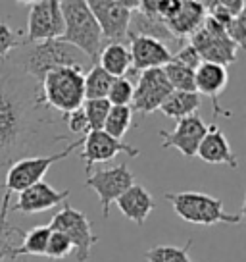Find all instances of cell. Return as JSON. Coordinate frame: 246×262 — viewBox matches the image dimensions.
<instances>
[{
    "label": "cell",
    "mask_w": 246,
    "mask_h": 262,
    "mask_svg": "<svg viewBox=\"0 0 246 262\" xmlns=\"http://www.w3.org/2000/svg\"><path fill=\"white\" fill-rule=\"evenodd\" d=\"M60 10L64 16V35L60 41L75 47L81 54L92 60V64H96L104 39L89 4L85 0H64L60 2Z\"/></svg>",
    "instance_id": "obj_3"
},
{
    "label": "cell",
    "mask_w": 246,
    "mask_h": 262,
    "mask_svg": "<svg viewBox=\"0 0 246 262\" xmlns=\"http://www.w3.org/2000/svg\"><path fill=\"white\" fill-rule=\"evenodd\" d=\"M240 222H246V193H244V201H242V210H240Z\"/></svg>",
    "instance_id": "obj_37"
},
{
    "label": "cell",
    "mask_w": 246,
    "mask_h": 262,
    "mask_svg": "<svg viewBox=\"0 0 246 262\" xmlns=\"http://www.w3.org/2000/svg\"><path fill=\"white\" fill-rule=\"evenodd\" d=\"M42 100L62 116L75 112L85 102V74L81 68H60L44 75L41 83Z\"/></svg>",
    "instance_id": "obj_5"
},
{
    "label": "cell",
    "mask_w": 246,
    "mask_h": 262,
    "mask_svg": "<svg viewBox=\"0 0 246 262\" xmlns=\"http://www.w3.org/2000/svg\"><path fill=\"white\" fill-rule=\"evenodd\" d=\"M62 118H64V122H66L67 129L71 131V133H77L79 137H85L90 131L89 122H87V116L83 112V108L75 110V112H69V114L62 116Z\"/></svg>",
    "instance_id": "obj_35"
},
{
    "label": "cell",
    "mask_w": 246,
    "mask_h": 262,
    "mask_svg": "<svg viewBox=\"0 0 246 262\" xmlns=\"http://www.w3.org/2000/svg\"><path fill=\"white\" fill-rule=\"evenodd\" d=\"M29 6L27 17V37L23 45L54 41L64 35V16L58 0H39V2H25Z\"/></svg>",
    "instance_id": "obj_9"
},
{
    "label": "cell",
    "mask_w": 246,
    "mask_h": 262,
    "mask_svg": "<svg viewBox=\"0 0 246 262\" xmlns=\"http://www.w3.org/2000/svg\"><path fill=\"white\" fill-rule=\"evenodd\" d=\"M114 77L106 74L99 64H92L89 74L85 75V100H96V98H106L108 91L112 87Z\"/></svg>",
    "instance_id": "obj_25"
},
{
    "label": "cell",
    "mask_w": 246,
    "mask_h": 262,
    "mask_svg": "<svg viewBox=\"0 0 246 262\" xmlns=\"http://www.w3.org/2000/svg\"><path fill=\"white\" fill-rule=\"evenodd\" d=\"M50 233H52V231H50L48 226H37V228L25 231L23 239H21V243H19V251H21V254L44 256Z\"/></svg>",
    "instance_id": "obj_28"
},
{
    "label": "cell",
    "mask_w": 246,
    "mask_h": 262,
    "mask_svg": "<svg viewBox=\"0 0 246 262\" xmlns=\"http://www.w3.org/2000/svg\"><path fill=\"white\" fill-rule=\"evenodd\" d=\"M81 108H83V112H85V116H87V122H89L90 131H102L104 129L108 112H110V108H112V104L108 102L106 98L85 100Z\"/></svg>",
    "instance_id": "obj_30"
},
{
    "label": "cell",
    "mask_w": 246,
    "mask_h": 262,
    "mask_svg": "<svg viewBox=\"0 0 246 262\" xmlns=\"http://www.w3.org/2000/svg\"><path fill=\"white\" fill-rule=\"evenodd\" d=\"M135 85L129 77H117L112 81V87L108 91L106 100L112 106H131Z\"/></svg>",
    "instance_id": "obj_31"
},
{
    "label": "cell",
    "mask_w": 246,
    "mask_h": 262,
    "mask_svg": "<svg viewBox=\"0 0 246 262\" xmlns=\"http://www.w3.org/2000/svg\"><path fill=\"white\" fill-rule=\"evenodd\" d=\"M225 31H227V37L235 42V47L238 50H246V2L244 8L240 10V14L235 16L229 24L225 25Z\"/></svg>",
    "instance_id": "obj_32"
},
{
    "label": "cell",
    "mask_w": 246,
    "mask_h": 262,
    "mask_svg": "<svg viewBox=\"0 0 246 262\" xmlns=\"http://www.w3.org/2000/svg\"><path fill=\"white\" fill-rule=\"evenodd\" d=\"M196 156L206 164H213V166H229L233 170L238 168V158L235 155V150L231 148L229 141L215 123L208 125L204 139L200 141V147H198Z\"/></svg>",
    "instance_id": "obj_18"
},
{
    "label": "cell",
    "mask_w": 246,
    "mask_h": 262,
    "mask_svg": "<svg viewBox=\"0 0 246 262\" xmlns=\"http://www.w3.org/2000/svg\"><path fill=\"white\" fill-rule=\"evenodd\" d=\"M164 74L173 91H187V93H196L194 91V70L187 66H181L177 62H169L164 68Z\"/></svg>",
    "instance_id": "obj_29"
},
{
    "label": "cell",
    "mask_w": 246,
    "mask_h": 262,
    "mask_svg": "<svg viewBox=\"0 0 246 262\" xmlns=\"http://www.w3.org/2000/svg\"><path fill=\"white\" fill-rule=\"evenodd\" d=\"M96 64L114 79L135 74L131 64V52H129V47H125V42H108L106 47H102Z\"/></svg>",
    "instance_id": "obj_23"
},
{
    "label": "cell",
    "mask_w": 246,
    "mask_h": 262,
    "mask_svg": "<svg viewBox=\"0 0 246 262\" xmlns=\"http://www.w3.org/2000/svg\"><path fill=\"white\" fill-rule=\"evenodd\" d=\"M229 83V72L227 68L219 64H210V62H200L196 70H194V91L198 95H204L212 100L213 104V116H225L231 118V112L223 110L219 106V97L225 91Z\"/></svg>",
    "instance_id": "obj_15"
},
{
    "label": "cell",
    "mask_w": 246,
    "mask_h": 262,
    "mask_svg": "<svg viewBox=\"0 0 246 262\" xmlns=\"http://www.w3.org/2000/svg\"><path fill=\"white\" fill-rule=\"evenodd\" d=\"M115 205L127 220L135 222L139 226H144V222L150 216V212L154 210L156 203H154V196L148 193V189L144 185L135 183L115 201Z\"/></svg>",
    "instance_id": "obj_20"
},
{
    "label": "cell",
    "mask_w": 246,
    "mask_h": 262,
    "mask_svg": "<svg viewBox=\"0 0 246 262\" xmlns=\"http://www.w3.org/2000/svg\"><path fill=\"white\" fill-rule=\"evenodd\" d=\"M85 185L90 187L100 199V208H102V218H108L110 214V206L127 191V189L135 185V176L129 170L127 162H121L108 168V170H100V172H92L85 180Z\"/></svg>",
    "instance_id": "obj_10"
},
{
    "label": "cell",
    "mask_w": 246,
    "mask_h": 262,
    "mask_svg": "<svg viewBox=\"0 0 246 262\" xmlns=\"http://www.w3.org/2000/svg\"><path fill=\"white\" fill-rule=\"evenodd\" d=\"M200 108V95L198 93H187V91H173L165 102L160 106V112L171 120H183L196 114Z\"/></svg>",
    "instance_id": "obj_24"
},
{
    "label": "cell",
    "mask_w": 246,
    "mask_h": 262,
    "mask_svg": "<svg viewBox=\"0 0 246 262\" xmlns=\"http://www.w3.org/2000/svg\"><path fill=\"white\" fill-rule=\"evenodd\" d=\"M208 125L198 114L183 118L175 123L173 131H160V139L164 148H177L185 158H194L200 147V141L204 139Z\"/></svg>",
    "instance_id": "obj_14"
},
{
    "label": "cell",
    "mask_w": 246,
    "mask_h": 262,
    "mask_svg": "<svg viewBox=\"0 0 246 262\" xmlns=\"http://www.w3.org/2000/svg\"><path fill=\"white\" fill-rule=\"evenodd\" d=\"M19 31H14L6 21H0V58H8L14 49L23 47V39H19Z\"/></svg>",
    "instance_id": "obj_33"
},
{
    "label": "cell",
    "mask_w": 246,
    "mask_h": 262,
    "mask_svg": "<svg viewBox=\"0 0 246 262\" xmlns=\"http://www.w3.org/2000/svg\"><path fill=\"white\" fill-rule=\"evenodd\" d=\"M69 189L58 191L46 181H39L19 193L17 203L10 210L14 212H23V214H35V212H44L48 208H54L58 205H64L66 199L69 196Z\"/></svg>",
    "instance_id": "obj_16"
},
{
    "label": "cell",
    "mask_w": 246,
    "mask_h": 262,
    "mask_svg": "<svg viewBox=\"0 0 246 262\" xmlns=\"http://www.w3.org/2000/svg\"><path fill=\"white\" fill-rule=\"evenodd\" d=\"M133 122V108L131 106H112L108 112L106 123H104V129L110 137L119 139L129 131Z\"/></svg>",
    "instance_id": "obj_26"
},
{
    "label": "cell",
    "mask_w": 246,
    "mask_h": 262,
    "mask_svg": "<svg viewBox=\"0 0 246 262\" xmlns=\"http://www.w3.org/2000/svg\"><path fill=\"white\" fill-rule=\"evenodd\" d=\"M48 228L50 231H58L71 241L77 262L89 260L92 247L99 243V235L92 233V224L89 218L67 203H64L62 210L52 216Z\"/></svg>",
    "instance_id": "obj_6"
},
{
    "label": "cell",
    "mask_w": 246,
    "mask_h": 262,
    "mask_svg": "<svg viewBox=\"0 0 246 262\" xmlns=\"http://www.w3.org/2000/svg\"><path fill=\"white\" fill-rule=\"evenodd\" d=\"M190 245H192V239H189L185 247L156 245L146 251V260L148 262H194L189 256Z\"/></svg>",
    "instance_id": "obj_27"
},
{
    "label": "cell",
    "mask_w": 246,
    "mask_h": 262,
    "mask_svg": "<svg viewBox=\"0 0 246 262\" xmlns=\"http://www.w3.org/2000/svg\"><path fill=\"white\" fill-rule=\"evenodd\" d=\"M69 253H73V245H71V241H69L66 235H62V233H58V231H52V233H50V239H48V245H46V253H44V256L54 258V260H60V258H66Z\"/></svg>",
    "instance_id": "obj_34"
},
{
    "label": "cell",
    "mask_w": 246,
    "mask_h": 262,
    "mask_svg": "<svg viewBox=\"0 0 246 262\" xmlns=\"http://www.w3.org/2000/svg\"><path fill=\"white\" fill-rule=\"evenodd\" d=\"M171 62H177V64H181V66H187V68H190V70H196L202 60H200L196 50L192 49L189 42H185L181 49H177L175 52H173Z\"/></svg>",
    "instance_id": "obj_36"
},
{
    "label": "cell",
    "mask_w": 246,
    "mask_h": 262,
    "mask_svg": "<svg viewBox=\"0 0 246 262\" xmlns=\"http://www.w3.org/2000/svg\"><path fill=\"white\" fill-rule=\"evenodd\" d=\"M171 93L173 89L165 77L164 68L140 72L139 81L135 85V93H133L131 108L140 112L142 116L152 114V112L160 110V106Z\"/></svg>",
    "instance_id": "obj_12"
},
{
    "label": "cell",
    "mask_w": 246,
    "mask_h": 262,
    "mask_svg": "<svg viewBox=\"0 0 246 262\" xmlns=\"http://www.w3.org/2000/svg\"><path fill=\"white\" fill-rule=\"evenodd\" d=\"M117 155H125L127 158H137L140 150L129 143L110 137L106 131H89L83 139L81 158L85 162V172L92 173V166L96 162H108Z\"/></svg>",
    "instance_id": "obj_13"
},
{
    "label": "cell",
    "mask_w": 246,
    "mask_h": 262,
    "mask_svg": "<svg viewBox=\"0 0 246 262\" xmlns=\"http://www.w3.org/2000/svg\"><path fill=\"white\" fill-rule=\"evenodd\" d=\"M129 52H131V64L135 72H146L165 68L171 62L173 52L164 42L146 39V37H127Z\"/></svg>",
    "instance_id": "obj_17"
},
{
    "label": "cell",
    "mask_w": 246,
    "mask_h": 262,
    "mask_svg": "<svg viewBox=\"0 0 246 262\" xmlns=\"http://www.w3.org/2000/svg\"><path fill=\"white\" fill-rule=\"evenodd\" d=\"M189 45L196 50L202 62L219 64L223 68L237 62L238 49L227 37L225 27L208 16H206L204 25L189 39Z\"/></svg>",
    "instance_id": "obj_8"
},
{
    "label": "cell",
    "mask_w": 246,
    "mask_h": 262,
    "mask_svg": "<svg viewBox=\"0 0 246 262\" xmlns=\"http://www.w3.org/2000/svg\"><path fill=\"white\" fill-rule=\"evenodd\" d=\"M87 4L99 24L102 39L110 42L127 41L133 12L125 8L123 0H89Z\"/></svg>",
    "instance_id": "obj_11"
},
{
    "label": "cell",
    "mask_w": 246,
    "mask_h": 262,
    "mask_svg": "<svg viewBox=\"0 0 246 262\" xmlns=\"http://www.w3.org/2000/svg\"><path fill=\"white\" fill-rule=\"evenodd\" d=\"M127 37H146V39H154V41L164 42L165 47L169 45H179V49L185 42L177 41L173 37L167 25L162 17L158 16H146L139 10H135L131 14V21H129V33Z\"/></svg>",
    "instance_id": "obj_21"
},
{
    "label": "cell",
    "mask_w": 246,
    "mask_h": 262,
    "mask_svg": "<svg viewBox=\"0 0 246 262\" xmlns=\"http://www.w3.org/2000/svg\"><path fill=\"white\" fill-rule=\"evenodd\" d=\"M83 139L85 137H79V139L71 141L64 150L60 152H54V155L48 156H31V158H21L10 166L8 173H6V193L14 195V193H21L25 189H29L31 185L42 181L44 173L48 172V168L52 164L64 160L71 155L73 150H77L79 147H83Z\"/></svg>",
    "instance_id": "obj_7"
},
{
    "label": "cell",
    "mask_w": 246,
    "mask_h": 262,
    "mask_svg": "<svg viewBox=\"0 0 246 262\" xmlns=\"http://www.w3.org/2000/svg\"><path fill=\"white\" fill-rule=\"evenodd\" d=\"M56 120L44 104L41 83L25 75L17 66L0 64V166L25 158L50 141Z\"/></svg>",
    "instance_id": "obj_1"
},
{
    "label": "cell",
    "mask_w": 246,
    "mask_h": 262,
    "mask_svg": "<svg viewBox=\"0 0 246 262\" xmlns=\"http://www.w3.org/2000/svg\"><path fill=\"white\" fill-rule=\"evenodd\" d=\"M10 201H12V195L4 193L2 203H0V262L14 260L17 256H21L17 239H23L25 235V231H21L19 228L12 226L8 222Z\"/></svg>",
    "instance_id": "obj_22"
},
{
    "label": "cell",
    "mask_w": 246,
    "mask_h": 262,
    "mask_svg": "<svg viewBox=\"0 0 246 262\" xmlns=\"http://www.w3.org/2000/svg\"><path fill=\"white\" fill-rule=\"evenodd\" d=\"M164 199L173 206V212L189 224H198V226L240 224L238 214L225 212L222 199H215L208 193L175 191V193H164Z\"/></svg>",
    "instance_id": "obj_4"
},
{
    "label": "cell",
    "mask_w": 246,
    "mask_h": 262,
    "mask_svg": "<svg viewBox=\"0 0 246 262\" xmlns=\"http://www.w3.org/2000/svg\"><path fill=\"white\" fill-rule=\"evenodd\" d=\"M87 56L67 42L54 39V41L33 42L23 45L21 54L17 58V68L29 75L37 83H42L44 75L60 70V68H81L85 66Z\"/></svg>",
    "instance_id": "obj_2"
},
{
    "label": "cell",
    "mask_w": 246,
    "mask_h": 262,
    "mask_svg": "<svg viewBox=\"0 0 246 262\" xmlns=\"http://www.w3.org/2000/svg\"><path fill=\"white\" fill-rule=\"evenodd\" d=\"M206 10L202 2L194 0H181L179 8L165 19V25L177 41L185 42V39H190L194 33L204 25Z\"/></svg>",
    "instance_id": "obj_19"
}]
</instances>
